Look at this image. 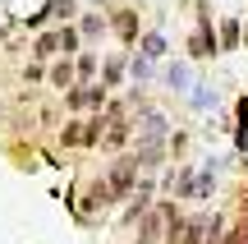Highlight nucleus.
Here are the masks:
<instances>
[{"mask_svg": "<svg viewBox=\"0 0 248 244\" xmlns=\"http://www.w3.org/2000/svg\"><path fill=\"white\" fill-rule=\"evenodd\" d=\"M170 189H175V198H188V203H202L212 198L216 189V166H179L175 175H170Z\"/></svg>", "mask_w": 248, "mask_h": 244, "instance_id": "nucleus-1", "label": "nucleus"}, {"mask_svg": "<svg viewBox=\"0 0 248 244\" xmlns=\"http://www.w3.org/2000/svg\"><path fill=\"white\" fill-rule=\"evenodd\" d=\"M179 235V212L175 203H152L142 212V230H138V244H166Z\"/></svg>", "mask_w": 248, "mask_h": 244, "instance_id": "nucleus-2", "label": "nucleus"}, {"mask_svg": "<svg viewBox=\"0 0 248 244\" xmlns=\"http://www.w3.org/2000/svg\"><path fill=\"white\" fill-rule=\"evenodd\" d=\"M138 147H166V138H170V125H166V115L161 111H152V106H142L138 111Z\"/></svg>", "mask_w": 248, "mask_h": 244, "instance_id": "nucleus-3", "label": "nucleus"}, {"mask_svg": "<svg viewBox=\"0 0 248 244\" xmlns=\"http://www.w3.org/2000/svg\"><path fill=\"white\" fill-rule=\"evenodd\" d=\"M138 157H120L115 166H110V180H106V189H110V198H129L133 194V184H138Z\"/></svg>", "mask_w": 248, "mask_h": 244, "instance_id": "nucleus-4", "label": "nucleus"}, {"mask_svg": "<svg viewBox=\"0 0 248 244\" xmlns=\"http://www.w3.org/2000/svg\"><path fill=\"white\" fill-rule=\"evenodd\" d=\"M101 101H106V88H101V83H83V88L69 92L74 111H101Z\"/></svg>", "mask_w": 248, "mask_h": 244, "instance_id": "nucleus-5", "label": "nucleus"}, {"mask_svg": "<svg viewBox=\"0 0 248 244\" xmlns=\"http://www.w3.org/2000/svg\"><path fill=\"white\" fill-rule=\"evenodd\" d=\"M179 235H184V244H207V235H212V217L198 212V217L179 221Z\"/></svg>", "mask_w": 248, "mask_h": 244, "instance_id": "nucleus-6", "label": "nucleus"}, {"mask_svg": "<svg viewBox=\"0 0 248 244\" xmlns=\"http://www.w3.org/2000/svg\"><path fill=\"white\" fill-rule=\"evenodd\" d=\"M166 83H170L175 92L193 88V74H188V65H170V69H166Z\"/></svg>", "mask_w": 248, "mask_h": 244, "instance_id": "nucleus-7", "label": "nucleus"}, {"mask_svg": "<svg viewBox=\"0 0 248 244\" xmlns=\"http://www.w3.org/2000/svg\"><path fill=\"white\" fill-rule=\"evenodd\" d=\"M138 55L161 60V55H166V37H161V33H147V37H142V46H138Z\"/></svg>", "mask_w": 248, "mask_h": 244, "instance_id": "nucleus-8", "label": "nucleus"}, {"mask_svg": "<svg viewBox=\"0 0 248 244\" xmlns=\"http://www.w3.org/2000/svg\"><path fill=\"white\" fill-rule=\"evenodd\" d=\"M152 65H156V60H147V55H138V60L129 65V74H133L138 83H147V79H152Z\"/></svg>", "mask_w": 248, "mask_h": 244, "instance_id": "nucleus-9", "label": "nucleus"}, {"mask_svg": "<svg viewBox=\"0 0 248 244\" xmlns=\"http://www.w3.org/2000/svg\"><path fill=\"white\" fill-rule=\"evenodd\" d=\"M51 79L60 83V88H69V83H74V65H69V60H60V65L51 69Z\"/></svg>", "mask_w": 248, "mask_h": 244, "instance_id": "nucleus-10", "label": "nucleus"}, {"mask_svg": "<svg viewBox=\"0 0 248 244\" xmlns=\"http://www.w3.org/2000/svg\"><path fill=\"white\" fill-rule=\"evenodd\" d=\"M193 106H198V111H212V106H216V92H212V88H193Z\"/></svg>", "mask_w": 248, "mask_h": 244, "instance_id": "nucleus-11", "label": "nucleus"}, {"mask_svg": "<svg viewBox=\"0 0 248 244\" xmlns=\"http://www.w3.org/2000/svg\"><path fill=\"white\" fill-rule=\"evenodd\" d=\"M74 74H78V79H92V74H97V55H78Z\"/></svg>", "mask_w": 248, "mask_h": 244, "instance_id": "nucleus-12", "label": "nucleus"}, {"mask_svg": "<svg viewBox=\"0 0 248 244\" xmlns=\"http://www.w3.org/2000/svg\"><path fill=\"white\" fill-rule=\"evenodd\" d=\"M55 46H60V33H46V37H37V55H51Z\"/></svg>", "mask_w": 248, "mask_h": 244, "instance_id": "nucleus-13", "label": "nucleus"}, {"mask_svg": "<svg viewBox=\"0 0 248 244\" xmlns=\"http://www.w3.org/2000/svg\"><path fill=\"white\" fill-rule=\"evenodd\" d=\"M78 28H83V37H97V33H101V18H97V14H88Z\"/></svg>", "mask_w": 248, "mask_h": 244, "instance_id": "nucleus-14", "label": "nucleus"}, {"mask_svg": "<svg viewBox=\"0 0 248 244\" xmlns=\"http://www.w3.org/2000/svg\"><path fill=\"white\" fill-rule=\"evenodd\" d=\"M221 42H225V46H234V42H239V23H225V33H221Z\"/></svg>", "mask_w": 248, "mask_h": 244, "instance_id": "nucleus-15", "label": "nucleus"}, {"mask_svg": "<svg viewBox=\"0 0 248 244\" xmlns=\"http://www.w3.org/2000/svg\"><path fill=\"white\" fill-rule=\"evenodd\" d=\"M120 74H124V60H110V65H106V79H110V83H115V79H120Z\"/></svg>", "mask_w": 248, "mask_h": 244, "instance_id": "nucleus-16", "label": "nucleus"}]
</instances>
